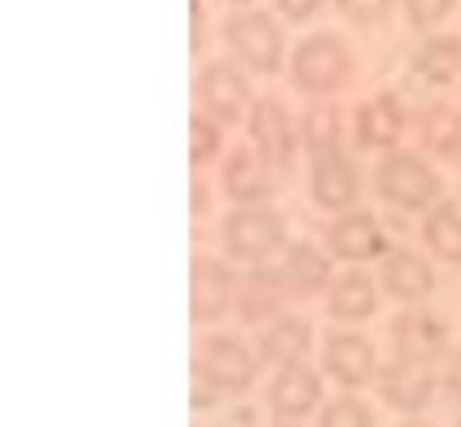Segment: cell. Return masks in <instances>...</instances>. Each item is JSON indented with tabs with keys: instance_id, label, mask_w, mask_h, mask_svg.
<instances>
[{
	"instance_id": "26",
	"label": "cell",
	"mask_w": 461,
	"mask_h": 427,
	"mask_svg": "<svg viewBox=\"0 0 461 427\" xmlns=\"http://www.w3.org/2000/svg\"><path fill=\"white\" fill-rule=\"evenodd\" d=\"M222 151V126L210 118V113L197 110L194 118H189V164H194V172H202L206 164H214Z\"/></svg>"
},
{
	"instance_id": "1",
	"label": "cell",
	"mask_w": 461,
	"mask_h": 427,
	"mask_svg": "<svg viewBox=\"0 0 461 427\" xmlns=\"http://www.w3.org/2000/svg\"><path fill=\"white\" fill-rule=\"evenodd\" d=\"M374 189L386 206L402 209V214H420V209L428 214V209H437L440 197H445V181L428 168L424 156L402 151V147H394V151H386V156L377 159Z\"/></svg>"
},
{
	"instance_id": "2",
	"label": "cell",
	"mask_w": 461,
	"mask_h": 427,
	"mask_svg": "<svg viewBox=\"0 0 461 427\" xmlns=\"http://www.w3.org/2000/svg\"><path fill=\"white\" fill-rule=\"evenodd\" d=\"M290 80L306 97H336L352 80V50L340 34L319 30L303 38L290 55Z\"/></svg>"
},
{
	"instance_id": "15",
	"label": "cell",
	"mask_w": 461,
	"mask_h": 427,
	"mask_svg": "<svg viewBox=\"0 0 461 427\" xmlns=\"http://www.w3.org/2000/svg\"><path fill=\"white\" fill-rule=\"evenodd\" d=\"M323 398V378L311 365H290L281 369L273 386H268V411L281 423H303Z\"/></svg>"
},
{
	"instance_id": "12",
	"label": "cell",
	"mask_w": 461,
	"mask_h": 427,
	"mask_svg": "<svg viewBox=\"0 0 461 427\" xmlns=\"http://www.w3.org/2000/svg\"><path fill=\"white\" fill-rule=\"evenodd\" d=\"M402 130H407V110H402L399 93H377V97L361 101L357 105V113H352V135H357V147H365V151H394L402 138Z\"/></svg>"
},
{
	"instance_id": "9",
	"label": "cell",
	"mask_w": 461,
	"mask_h": 427,
	"mask_svg": "<svg viewBox=\"0 0 461 427\" xmlns=\"http://www.w3.org/2000/svg\"><path fill=\"white\" fill-rule=\"evenodd\" d=\"M240 302V281L230 269L214 256H194L189 264V318L197 327H210L230 315V306Z\"/></svg>"
},
{
	"instance_id": "30",
	"label": "cell",
	"mask_w": 461,
	"mask_h": 427,
	"mask_svg": "<svg viewBox=\"0 0 461 427\" xmlns=\"http://www.w3.org/2000/svg\"><path fill=\"white\" fill-rule=\"evenodd\" d=\"M323 9V0H277V13L285 17V22H311L315 13Z\"/></svg>"
},
{
	"instance_id": "38",
	"label": "cell",
	"mask_w": 461,
	"mask_h": 427,
	"mask_svg": "<svg viewBox=\"0 0 461 427\" xmlns=\"http://www.w3.org/2000/svg\"><path fill=\"white\" fill-rule=\"evenodd\" d=\"M453 427H461V419H457V423H453Z\"/></svg>"
},
{
	"instance_id": "5",
	"label": "cell",
	"mask_w": 461,
	"mask_h": 427,
	"mask_svg": "<svg viewBox=\"0 0 461 427\" xmlns=\"http://www.w3.org/2000/svg\"><path fill=\"white\" fill-rule=\"evenodd\" d=\"M256 352L235 335H206L194 343V378L214 394H243L256 381Z\"/></svg>"
},
{
	"instance_id": "24",
	"label": "cell",
	"mask_w": 461,
	"mask_h": 427,
	"mask_svg": "<svg viewBox=\"0 0 461 427\" xmlns=\"http://www.w3.org/2000/svg\"><path fill=\"white\" fill-rule=\"evenodd\" d=\"M415 130H420L424 151H432V156H461V110L457 105H445V101L428 105L420 113Z\"/></svg>"
},
{
	"instance_id": "10",
	"label": "cell",
	"mask_w": 461,
	"mask_h": 427,
	"mask_svg": "<svg viewBox=\"0 0 461 427\" xmlns=\"http://www.w3.org/2000/svg\"><path fill=\"white\" fill-rule=\"evenodd\" d=\"M323 244L344 264H365V260L390 256V239L369 209H348L340 218H331L323 227Z\"/></svg>"
},
{
	"instance_id": "6",
	"label": "cell",
	"mask_w": 461,
	"mask_h": 427,
	"mask_svg": "<svg viewBox=\"0 0 461 427\" xmlns=\"http://www.w3.org/2000/svg\"><path fill=\"white\" fill-rule=\"evenodd\" d=\"M194 97H197V105H202V113H210L219 126H235L243 113H252V105H256L248 76H243L240 63H230V59H214L197 72Z\"/></svg>"
},
{
	"instance_id": "28",
	"label": "cell",
	"mask_w": 461,
	"mask_h": 427,
	"mask_svg": "<svg viewBox=\"0 0 461 427\" xmlns=\"http://www.w3.org/2000/svg\"><path fill=\"white\" fill-rule=\"evenodd\" d=\"M453 9H457V0H402V13H407L411 30H437Z\"/></svg>"
},
{
	"instance_id": "20",
	"label": "cell",
	"mask_w": 461,
	"mask_h": 427,
	"mask_svg": "<svg viewBox=\"0 0 461 427\" xmlns=\"http://www.w3.org/2000/svg\"><path fill=\"white\" fill-rule=\"evenodd\" d=\"M277 272H281V281H285V289H290V298H303V302L315 298V293H328V285L336 281L328 256H323L315 244H306V239L285 247Z\"/></svg>"
},
{
	"instance_id": "4",
	"label": "cell",
	"mask_w": 461,
	"mask_h": 427,
	"mask_svg": "<svg viewBox=\"0 0 461 427\" xmlns=\"http://www.w3.org/2000/svg\"><path fill=\"white\" fill-rule=\"evenodd\" d=\"M222 252L240 264H260L285 244V218L268 206H230V214L219 227Z\"/></svg>"
},
{
	"instance_id": "13",
	"label": "cell",
	"mask_w": 461,
	"mask_h": 427,
	"mask_svg": "<svg viewBox=\"0 0 461 427\" xmlns=\"http://www.w3.org/2000/svg\"><path fill=\"white\" fill-rule=\"evenodd\" d=\"M377 398L390 406V411H402V415H420L428 411L432 394H437V373L428 365H402V360H386L377 369Z\"/></svg>"
},
{
	"instance_id": "23",
	"label": "cell",
	"mask_w": 461,
	"mask_h": 427,
	"mask_svg": "<svg viewBox=\"0 0 461 427\" xmlns=\"http://www.w3.org/2000/svg\"><path fill=\"white\" fill-rule=\"evenodd\" d=\"M420 235H424L428 252L440 264H461V206L457 201H440L437 209H428Z\"/></svg>"
},
{
	"instance_id": "16",
	"label": "cell",
	"mask_w": 461,
	"mask_h": 427,
	"mask_svg": "<svg viewBox=\"0 0 461 427\" xmlns=\"http://www.w3.org/2000/svg\"><path fill=\"white\" fill-rule=\"evenodd\" d=\"M222 193L230 206H268L273 197V176H268L265 159L256 156V147H235L222 159Z\"/></svg>"
},
{
	"instance_id": "33",
	"label": "cell",
	"mask_w": 461,
	"mask_h": 427,
	"mask_svg": "<svg viewBox=\"0 0 461 427\" xmlns=\"http://www.w3.org/2000/svg\"><path fill=\"white\" fill-rule=\"evenodd\" d=\"M189 209H194V218H202V214L210 209V189L197 181V176H194V201H189Z\"/></svg>"
},
{
	"instance_id": "32",
	"label": "cell",
	"mask_w": 461,
	"mask_h": 427,
	"mask_svg": "<svg viewBox=\"0 0 461 427\" xmlns=\"http://www.w3.org/2000/svg\"><path fill=\"white\" fill-rule=\"evenodd\" d=\"M445 394H449L453 403H461V348H453V356L445 360V378H440Z\"/></svg>"
},
{
	"instance_id": "8",
	"label": "cell",
	"mask_w": 461,
	"mask_h": 427,
	"mask_svg": "<svg viewBox=\"0 0 461 427\" xmlns=\"http://www.w3.org/2000/svg\"><path fill=\"white\" fill-rule=\"evenodd\" d=\"M390 360H402V365H437L449 352V327L440 318L424 315V310H402V315L390 318Z\"/></svg>"
},
{
	"instance_id": "7",
	"label": "cell",
	"mask_w": 461,
	"mask_h": 427,
	"mask_svg": "<svg viewBox=\"0 0 461 427\" xmlns=\"http://www.w3.org/2000/svg\"><path fill=\"white\" fill-rule=\"evenodd\" d=\"M248 138H252L256 156L265 159V168L273 172H290L298 143H303L281 97H256L252 113H248Z\"/></svg>"
},
{
	"instance_id": "27",
	"label": "cell",
	"mask_w": 461,
	"mask_h": 427,
	"mask_svg": "<svg viewBox=\"0 0 461 427\" xmlns=\"http://www.w3.org/2000/svg\"><path fill=\"white\" fill-rule=\"evenodd\" d=\"M319 427H374V411H369L361 398L344 394V398H331V403L323 406Z\"/></svg>"
},
{
	"instance_id": "19",
	"label": "cell",
	"mask_w": 461,
	"mask_h": 427,
	"mask_svg": "<svg viewBox=\"0 0 461 427\" xmlns=\"http://www.w3.org/2000/svg\"><path fill=\"white\" fill-rule=\"evenodd\" d=\"M285 302H294V298L277 269H252L240 277V302H235V310H240L243 323H252V327L265 323L268 327L273 318H281Z\"/></svg>"
},
{
	"instance_id": "17",
	"label": "cell",
	"mask_w": 461,
	"mask_h": 427,
	"mask_svg": "<svg viewBox=\"0 0 461 427\" xmlns=\"http://www.w3.org/2000/svg\"><path fill=\"white\" fill-rule=\"evenodd\" d=\"M311 343H315V327H311L306 318L281 315L256 335V360H260V365H277V369L303 365L306 352H311Z\"/></svg>"
},
{
	"instance_id": "25",
	"label": "cell",
	"mask_w": 461,
	"mask_h": 427,
	"mask_svg": "<svg viewBox=\"0 0 461 427\" xmlns=\"http://www.w3.org/2000/svg\"><path fill=\"white\" fill-rule=\"evenodd\" d=\"M298 138H303V147H306V151H311L315 159L336 156V151H340V138H344V118H340V110H336V105H328V101L311 105V110L303 113Z\"/></svg>"
},
{
	"instance_id": "22",
	"label": "cell",
	"mask_w": 461,
	"mask_h": 427,
	"mask_svg": "<svg viewBox=\"0 0 461 427\" xmlns=\"http://www.w3.org/2000/svg\"><path fill=\"white\" fill-rule=\"evenodd\" d=\"M411 72L424 85H453L461 76V34H428L411 55Z\"/></svg>"
},
{
	"instance_id": "36",
	"label": "cell",
	"mask_w": 461,
	"mask_h": 427,
	"mask_svg": "<svg viewBox=\"0 0 461 427\" xmlns=\"http://www.w3.org/2000/svg\"><path fill=\"white\" fill-rule=\"evenodd\" d=\"M227 4H252V0H227Z\"/></svg>"
},
{
	"instance_id": "11",
	"label": "cell",
	"mask_w": 461,
	"mask_h": 427,
	"mask_svg": "<svg viewBox=\"0 0 461 427\" xmlns=\"http://www.w3.org/2000/svg\"><path fill=\"white\" fill-rule=\"evenodd\" d=\"M377 352L374 343L357 335V331H331L323 340V373L344 390H361L369 381H377Z\"/></svg>"
},
{
	"instance_id": "29",
	"label": "cell",
	"mask_w": 461,
	"mask_h": 427,
	"mask_svg": "<svg viewBox=\"0 0 461 427\" xmlns=\"http://www.w3.org/2000/svg\"><path fill=\"white\" fill-rule=\"evenodd\" d=\"M336 9H340L352 25L374 30V25H386V17L394 13V0H336Z\"/></svg>"
},
{
	"instance_id": "3",
	"label": "cell",
	"mask_w": 461,
	"mask_h": 427,
	"mask_svg": "<svg viewBox=\"0 0 461 427\" xmlns=\"http://www.w3.org/2000/svg\"><path fill=\"white\" fill-rule=\"evenodd\" d=\"M222 42L256 76H277L285 67V30L265 9L230 13L227 22H222Z\"/></svg>"
},
{
	"instance_id": "34",
	"label": "cell",
	"mask_w": 461,
	"mask_h": 427,
	"mask_svg": "<svg viewBox=\"0 0 461 427\" xmlns=\"http://www.w3.org/2000/svg\"><path fill=\"white\" fill-rule=\"evenodd\" d=\"M210 406H214V390L197 381V386H194V411H210Z\"/></svg>"
},
{
	"instance_id": "21",
	"label": "cell",
	"mask_w": 461,
	"mask_h": 427,
	"mask_svg": "<svg viewBox=\"0 0 461 427\" xmlns=\"http://www.w3.org/2000/svg\"><path fill=\"white\" fill-rule=\"evenodd\" d=\"M323 302H328V315L336 318V323H365V318L377 315L382 298H377V281L369 272L348 269L328 285V298H323Z\"/></svg>"
},
{
	"instance_id": "37",
	"label": "cell",
	"mask_w": 461,
	"mask_h": 427,
	"mask_svg": "<svg viewBox=\"0 0 461 427\" xmlns=\"http://www.w3.org/2000/svg\"><path fill=\"white\" fill-rule=\"evenodd\" d=\"M281 427H303V423H281Z\"/></svg>"
},
{
	"instance_id": "18",
	"label": "cell",
	"mask_w": 461,
	"mask_h": 427,
	"mask_svg": "<svg viewBox=\"0 0 461 427\" xmlns=\"http://www.w3.org/2000/svg\"><path fill=\"white\" fill-rule=\"evenodd\" d=\"M382 289H386L399 306H411L415 310L428 293L437 289V272H432V264H428L420 252L394 247L386 256V264H382Z\"/></svg>"
},
{
	"instance_id": "14",
	"label": "cell",
	"mask_w": 461,
	"mask_h": 427,
	"mask_svg": "<svg viewBox=\"0 0 461 427\" xmlns=\"http://www.w3.org/2000/svg\"><path fill=\"white\" fill-rule=\"evenodd\" d=\"M361 197V172L352 164V156L336 151V156H323L311 164V201H315L323 214H348Z\"/></svg>"
},
{
	"instance_id": "35",
	"label": "cell",
	"mask_w": 461,
	"mask_h": 427,
	"mask_svg": "<svg viewBox=\"0 0 461 427\" xmlns=\"http://www.w3.org/2000/svg\"><path fill=\"white\" fill-rule=\"evenodd\" d=\"M399 427H428V423H420V419H407V423H399Z\"/></svg>"
},
{
	"instance_id": "31",
	"label": "cell",
	"mask_w": 461,
	"mask_h": 427,
	"mask_svg": "<svg viewBox=\"0 0 461 427\" xmlns=\"http://www.w3.org/2000/svg\"><path fill=\"white\" fill-rule=\"evenodd\" d=\"M189 50L194 55H202V47H206V9H202V0H189Z\"/></svg>"
}]
</instances>
